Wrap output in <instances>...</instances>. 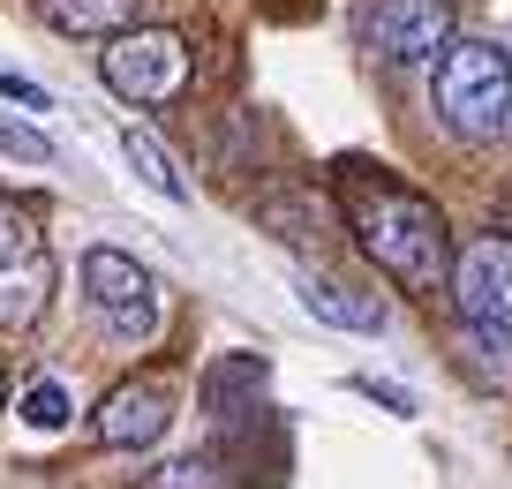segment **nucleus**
<instances>
[{
    "label": "nucleus",
    "instance_id": "f257e3e1",
    "mask_svg": "<svg viewBox=\"0 0 512 489\" xmlns=\"http://www.w3.org/2000/svg\"><path fill=\"white\" fill-rule=\"evenodd\" d=\"M339 204H347V226L362 234V256L377 271H392L415 294L452 286V241H445V219H437L430 196L400 189V181H384V174H354L339 189Z\"/></svg>",
    "mask_w": 512,
    "mask_h": 489
},
{
    "label": "nucleus",
    "instance_id": "f03ea898",
    "mask_svg": "<svg viewBox=\"0 0 512 489\" xmlns=\"http://www.w3.org/2000/svg\"><path fill=\"white\" fill-rule=\"evenodd\" d=\"M430 98H437V121L467 143L512 136V53L490 46V38H452L437 53Z\"/></svg>",
    "mask_w": 512,
    "mask_h": 489
},
{
    "label": "nucleus",
    "instance_id": "7ed1b4c3",
    "mask_svg": "<svg viewBox=\"0 0 512 489\" xmlns=\"http://www.w3.org/2000/svg\"><path fill=\"white\" fill-rule=\"evenodd\" d=\"M83 301H91V316L106 324V339H121V347H151L159 324H166L159 279H151L136 256H121V249H91L83 256Z\"/></svg>",
    "mask_w": 512,
    "mask_h": 489
},
{
    "label": "nucleus",
    "instance_id": "20e7f679",
    "mask_svg": "<svg viewBox=\"0 0 512 489\" xmlns=\"http://www.w3.org/2000/svg\"><path fill=\"white\" fill-rule=\"evenodd\" d=\"M452 301L467 316V339L475 347H497V362L512 369V241L505 234H482L460 249L452 264Z\"/></svg>",
    "mask_w": 512,
    "mask_h": 489
},
{
    "label": "nucleus",
    "instance_id": "39448f33",
    "mask_svg": "<svg viewBox=\"0 0 512 489\" xmlns=\"http://www.w3.org/2000/svg\"><path fill=\"white\" fill-rule=\"evenodd\" d=\"M53 301V249L38 234V219L16 204V196H0V324H38Z\"/></svg>",
    "mask_w": 512,
    "mask_h": 489
},
{
    "label": "nucleus",
    "instance_id": "423d86ee",
    "mask_svg": "<svg viewBox=\"0 0 512 489\" xmlns=\"http://www.w3.org/2000/svg\"><path fill=\"white\" fill-rule=\"evenodd\" d=\"M98 76L128 106H166L189 83V46L174 31H113V46L98 53Z\"/></svg>",
    "mask_w": 512,
    "mask_h": 489
},
{
    "label": "nucleus",
    "instance_id": "0eeeda50",
    "mask_svg": "<svg viewBox=\"0 0 512 489\" xmlns=\"http://www.w3.org/2000/svg\"><path fill=\"white\" fill-rule=\"evenodd\" d=\"M369 46L392 68L437 61V53L452 46V8L445 0H377V8H369Z\"/></svg>",
    "mask_w": 512,
    "mask_h": 489
},
{
    "label": "nucleus",
    "instance_id": "6e6552de",
    "mask_svg": "<svg viewBox=\"0 0 512 489\" xmlns=\"http://www.w3.org/2000/svg\"><path fill=\"white\" fill-rule=\"evenodd\" d=\"M166 422H174L166 392H151V384H121V392H106V407H98L91 437L113 444V452H136V444H159Z\"/></svg>",
    "mask_w": 512,
    "mask_h": 489
},
{
    "label": "nucleus",
    "instance_id": "1a4fd4ad",
    "mask_svg": "<svg viewBox=\"0 0 512 489\" xmlns=\"http://www.w3.org/2000/svg\"><path fill=\"white\" fill-rule=\"evenodd\" d=\"M294 294H302V309L317 316V324H339V332H369L377 339L384 324H392L377 294H354V286H332V279H294Z\"/></svg>",
    "mask_w": 512,
    "mask_h": 489
},
{
    "label": "nucleus",
    "instance_id": "9d476101",
    "mask_svg": "<svg viewBox=\"0 0 512 489\" xmlns=\"http://www.w3.org/2000/svg\"><path fill=\"white\" fill-rule=\"evenodd\" d=\"M264 377H272V362H264V354H226V362H211V369H204L196 399H204V414H211V422H234V414H241V399H256V392H264Z\"/></svg>",
    "mask_w": 512,
    "mask_h": 489
},
{
    "label": "nucleus",
    "instance_id": "9b49d317",
    "mask_svg": "<svg viewBox=\"0 0 512 489\" xmlns=\"http://www.w3.org/2000/svg\"><path fill=\"white\" fill-rule=\"evenodd\" d=\"M38 8H46V23L68 31V38H113V31H128V23L144 16V0H38Z\"/></svg>",
    "mask_w": 512,
    "mask_h": 489
},
{
    "label": "nucleus",
    "instance_id": "f8f14e48",
    "mask_svg": "<svg viewBox=\"0 0 512 489\" xmlns=\"http://www.w3.org/2000/svg\"><path fill=\"white\" fill-rule=\"evenodd\" d=\"M121 151H128V166H136V181H144V189H159L166 204H189V174H181V158L166 151L151 128L128 121V128H121Z\"/></svg>",
    "mask_w": 512,
    "mask_h": 489
},
{
    "label": "nucleus",
    "instance_id": "ddd939ff",
    "mask_svg": "<svg viewBox=\"0 0 512 489\" xmlns=\"http://www.w3.org/2000/svg\"><path fill=\"white\" fill-rule=\"evenodd\" d=\"M16 414H23L31 429H46V437H53V429H68V414H76V407H68V392H61V384H31Z\"/></svg>",
    "mask_w": 512,
    "mask_h": 489
},
{
    "label": "nucleus",
    "instance_id": "4468645a",
    "mask_svg": "<svg viewBox=\"0 0 512 489\" xmlns=\"http://www.w3.org/2000/svg\"><path fill=\"white\" fill-rule=\"evenodd\" d=\"M151 489H226V482H219V459L211 452H189V459H174V467L151 474Z\"/></svg>",
    "mask_w": 512,
    "mask_h": 489
},
{
    "label": "nucleus",
    "instance_id": "2eb2a0df",
    "mask_svg": "<svg viewBox=\"0 0 512 489\" xmlns=\"http://www.w3.org/2000/svg\"><path fill=\"white\" fill-rule=\"evenodd\" d=\"M0 151L23 166H53V136H38L31 121H8V113H0Z\"/></svg>",
    "mask_w": 512,
    "mask_h": 489
},
{
    "label": "nucleus",
    "instance_id": "dca6fc26",
    "mask_svg": "<svg viewBox=\"0 0 512 489\" xmlns=\"http://www.w3.org/2000/svg\"><path fill=\"white\" fill-rule=\"evenodd\" d=\"M354 392H362V399H377V407H392V414H415V392H400V384H377V377H354Z\"/></svg>",
    "mask_w": 512,
    "mask_h": 489
},
{
    "label": "nucleus",
    "instance_id": "f3484780",
    "mask_svg": "<svg viewBox=\"0 0 512 489\" xmlns=\"http://www.w3.org/2000/svg\"><path fill=\"white\" fill-rule=\"evenodd\" d=\"M0 98H16V106H31V113H46V106H53V98L38 91L31 76H8V68H0Z\"/></svg>",
    "mask_w": 512,
    "mask_h": 489
},
{
    "label": "nucleus",
    "instance_id": "a211bd4d",
    "mask_svg": "<svg viewBox=\"0 0 512 489\" xmlns=\"http://www.w3.org/2000/svg\"><path fill=\"white\" fill-rule=\"evenodd\" d=\"M0 399H8V369H0Z\"/></svg>",
    "mask_w": 512,
    "mask_h": 489
}]
</instances>
